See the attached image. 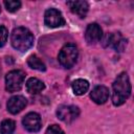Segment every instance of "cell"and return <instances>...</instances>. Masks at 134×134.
Returning a JSON list of instances; mask_svg holds the SVG:
<instances>
[{
    "label": "cell",
    "instance_id": "cell-5",
    "mask_svg": "<svg viewBox=\"0 0 134 134\" xmlns=\"http://www.w3.org/2000/svg\"><path fill=\"white\" fill-rule=\"evenodd\" d=\"M80 114V109L75 106H71V105H64V106H60L57 110V115L58 117L66 122V124H70Z\"/></svg>",
    "mask_w": 134,
    "mask_h": 134
},
{
    "label": "cell",
    "instance_id": "cell-13",
    "mask_svg": "<svg viewBox=\"0 0 134 134\" xmlns=\"http://www.w3.org/2000/svg\"><path fill=\"white\" fill-rule=\"evenodd\" d=\"M44 88H45L44 83L36 77H30L26 82V90L30 94H37V93L41 92Z\"/></svg>",
    "mask_w": 134,
    "mask_h": 134
},
{
    "label": "cell",
    "instance_id": "cell-19",
    "mask_svg": "<svg viewBox=\"0 0 134 134\" xmlns=\"http://www.w3.org/2000/svg\"><path fill=\"white\" fill-rule=\"evenodd\" d=\"M46 134H64V132L58 125H51L47 128Z\"/></svg>",
    "mask_w": 134,
    "mask_h": 134
},
{
    "label": "cell",
    "instance_id": "cell-11",
    "mask_svg": "<svg viewBox=\"0 0 134 134\" xmlns=\"http://www.w3.org/2000/svg\"><path fill=\"white\" fill-rule=\"evenodd\" d=\"M90 97L91 99L98 105L105 104L109 97V90L107 87L105 86H96L90 93Z\"/></svg>",
    "mask_w": 134,
    "mask_h": 134
},
{
    "label": "cell",
    "instance_id": "cell-8",
    "mask_svg": "<svg viewBox=\"0 0 134 134\" xmlns=\"http://www.w3.org/2000/svg\"><path fill=\"white\" fill-rule=\"evenodd\" d=\"M22 124H23L24 128L29 132H38L42 127L41 117L36 112H30V113L26 114L23 117Z\"/></svg>",
    "mask_w": 134,
    "mask_h": 134
},
{
    "label": "cell",
    "instance_id": "cell-1",
    "mask_svg": "<svg viewBox=\"0 0 134 134\" xmlns=\"http://www.w3.org/2000/svg\"><path fill=\"white\" fill-rule=\"evenodd\" d=\"M112 102L115 106L122 105L131 94V84L129 76L126 72H121L117 75L113 83Z\"/></svg>",
    "mask_w": 134,
    "mask_h": 134
},
{
    "label": "cell",
    "instance_id": "cell-16",
    "mask_svg": "<svg viewBox=\"0 0 134 134\" xmlns=\"http://www.w3.org/2000/svg\"><path fill=\"white\" fill-rule=\"evenodd\" d=\"M16 124L12 119H4L0 125V133L1 134H12L15 131Z\"/></svg>",
    "mask_w": 134,
    "mask_h": 134
},
{
    "label": "cell",
    "instance_id": "cell-2",
    "mask_svg": "<svg viewBox=\"0 0 134 134\" xmlns=\"http://www.w3.org/2000/svg\"><path fill=\"white\" fill-rule=\"evenodd\" d=\"M10 42L15 49L24 52L34 45V35L25 27H17L12 32Z\"/></svg>",
    "mask_w": 134,
    "mask_h": 134
},
{
    "label": "cell",
    "instance_id": "cell-12",
    "mask_svg": "<svg viewBox=\"0 0 134 134\" xmlns=\"http://www.w3.org/2000/svg\"><path fill=\"white\" fill-rule=\"evenodd\" d=\"M67 5L69 6L70 10L77 15L79 17L81 18H85V16L87 15L88 13V9H89V5L86 1L84 0H76V1H68L67 2Z\"/></svg>",
    "mask_w": 134,
    "mask_h": 134
},
{
    "label": "cell",
    "instance_id": "cell-7",
    "mask_svg": "<svg viewBox=\"0 0 134 134\" xmlns=\"http://www.w3.org/2000/svg\"><path fill=\"white\" fill-rule=\"evenodd\" d=\"M105 46H111L117 51H124L127 46V40L121 36L120 32L108 34L105 39Z\"/></svg>",
    "mask_w": 134,
    "mask_h": 134
},
{
    "label": "cell",
    "instance_id": "cell-18",
    "mask_svg": "<svg viewBox=\"0 0 134 134\" xmlns=\"http://www.w3.org/2000/svg\"><path fill=\"white\" fill-rule=\"evenodd\" d=\"M8 30L4 26H0V47H3L7 41Z\"/></svg>",
    "mask_w": 134,
    "mask_h": 134
},
{
    "label": "cell",
    "instance_id": "cell-9",
    "mask_svg": "<svg viewBox=\"0 0 134 134\" xmlns=\"http://www.w3.org/2000/svg\"><path fill=\"white\" fill-rule=\"evenodd\" d=\"M103 32L102 28L96 23H91L87 26L86 32H85V39L88 42V44H95L102 39Z\"/></svg>",
    "mask_w": 134,
    "mask_h": 134
},
{
    "label": "cell",
    "instance_id": "cell-17",
    "mask_svg": "<svg viewBox=\"0 0 134 134\" xmlns=\"http://www.w3.org/2000/svg\"><path fill=\"white\" fill-rule=\"evenodd\" d=\"M4 5L6 7V9L10 13H14L16 10H18L21 6V2L20 1H16V0H8V1H4Z\"/></svg>",
    "mask_w": 134,
    "mask_h": 134
},
{
    "label": "cell",
    "instance_id": "cell-10",
    "mask_svg": "<svg viewBox=\"0 0 134 134\" xmlns=\"http://www.w3.org/2000/svg\"><path fill=\"white\" fill-rule=\"evenodd\" d=\"M27 100L24 96L22 95H15L13 97H10L7 102V110L12 113V114H17L20 111H22L24 109V107L26 106Z\"/></svg>",
    "mask_w": 134,
    "mask_h": 134
},
{
    "label": "cell",
    "instance_id": "cell-14",
    "mask_svg": "<svg viewBox=\"0 0 134 134\" xmlns=\"http://www.w3.org/2000/svg\"><path fill=\"white\" fill-rule=\"evenodd\" d=\"M88 89H89V83L84 79H77L72 82V90L76 95L85 94L88 91Z\"/></svg>",
    "mask_w": 134,
    "mask_h": 134
},
{
    "label": "cell",
    "instance_id": "cell-4",
    "mask_svg": "<svg viewBox=\"0 0 134 134\" xmlns=\"http://www.w3.org/2000/svg\"><path fill=\"white\" fill-rule=\"evenodd\" d=\"M25 73L22 70H12L5 76V88L8 92L19 91L22 88Z\"/></svg>",
    "mask_w": 134,
    "mask_h": 134
},
{
    "label": "cell",
    "instance_id": "cell-6",
    "mask_svg": "<svg viewBox=\"0 0 134 134\" xmlns=\"http://www.w3.org/2000/svg\"><path fill=\"white\" fill-rule=\"evenodd\" d=\"M45 24L48 27H60L65 24V19L62 16L61 12H59L55 8H49L45 12L44 16Z\"/></svg>",
    "mask_w": 134,
    "mask_h": 134
},
{
    "label": "cell",
    "instance_id": "cell-15",
    "mask_svg": "<svg viewBox=\"0 0 134 134\" xmlns=\"http://www.w3.org/2000/svg\"><path fill=\"white\" fill-rule=\"evenodd\" d=\"M27 64L30 68L32 69H36V70H39V71H45L46 70V66L45 64L35 54L30 55L27 60Z\"/></svg>",
    "mask_w": 134,
    "mask_h": 134
},
{
    "label": "cell",
    "instance_id": "cell-3",
    "mask_svg": "<svg viewBox=\"0 0 134 134\" xmlns=\"http://www.w3.org/2000/svg\"><path fill=\"white\" fill-rule=\"evenodd\" d=\"M77 48L73 43L66 44L59 52V62L65 68H71L77 59Z\"/></svg>",
    "mask_w": 134,
    "mask_h": 134
}]
</instances>
